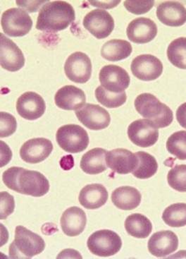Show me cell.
Here are the masks:
<instances>
[{"label": "cell", "instance_id": "1f68e13d", "mask_svg": "<svg viewBox=\"0 0 186 259\" xmlns=\"http://www.w3.org/2000/svg\"><path fill=\"white\" fill-rule=\"evenodd\" d=\"M166 148L179 160H186V131L175 132L166 142Z\"/></svg>", "mask_w": 186, "mask_h": 259}, {"label": "cell", "instance_id": "d6a6232c", "mask_svg": "<svg viewBox=\"0 0 186 259\" xmlns=\"http://www.w3.org/2000/svg\"><path fill=\"white\" fill-rule=\"evenodd\" d=\"M168 183L171 188L180 192H186V165H176L170 169Z\"/></svg>", "mask_w": 186, "mask_h": 259}, {"label": "cell", "instance_id": "603a6c76", "mask_svg": "<svg viewBox=\"0 0 186 259\" xmlns=\"http://www.w3.org/2000/svg\"><path fill=\"white\" fill-rule=\"evenodd\" d=\"M108 192L103 185L92 184L81 189L78 200L84 208L95 210L105 205L108 200Z\"/></svg>", "mask_w": 186, "mask_h": 259}, {"label": "cell", "instance_id": "5bb4252c", "mask_svg": "<svg viewBox=\"0 0 186 259\" xmlns=\"http://www.w3.org/2000/svg\"><path fill=\"white\" fill-rule=\"evenodd\" d=\"M0 60L3 69L9 71L20 70L25 64V58L20 48L13 41L5 36L0 35Z\"/></svg>", "mask_w": 186, "mask_h": 259}, {"label": "cell", "instance_id": "ab89813d", "mask_svg": "<svg viewBox=\"0 0 186 259\" xmlns=\"http://www.w3.org/2000/svg\"><path fill=\"white\" fill-rule=\"evenodd\" d=\"M92 6L99 7V8L103 9H112L117 6L119 4L121 3V1H96L89 2Z\"/></svg>", "mask_w": 186, "mask_h": 259}, {"label": "cell", "instance_id": "7a4b0ae2", "mask_svg": "<svg viewBox=\"0 0 186 259\" xmlns=\"http://www.w3.org/2000/svg\"><path fill=\"white\" fill-rule=\"evenodd\" d=\"M76 18L73 7L65 1L46 3L40 9L36 28L42 31L58 32L65 30Z\"/></svg>", "mask_w": 186, "mask_h": 259}, {"label": "cell", "instance_id": "3957f363", "mask_svg": "<svg viewBox=\"0 0 186 259\" xmlns=\"http://www.w3.org/2000/svg\"><path fill=\"white\" fill-rule=\"evenodd\" d=\"M135 107L140 115L151 121L157 128L167 127L172 123V110L153 94L139 95L135 99Z\"/></svg>", "mask_w": 186, "mask_h": 259}, {"label": "cell", "instance_id": "8d00e7d4", "mask_svg": "<svg viewBox=\"0 0 186 259\" xmlns=\"http://www.w3.org/2000/svg\"><path fill=\"white\" fill-rule=\"evenodd\" d=\"M49 3V1H17L16 3L18 6L26 9L28 12H35L38 10L39 7L43 6L44 4Z\"/></svg>", "mask_w": 186, "mask_h": 259}, {"label": "cell", "instance_id": "f546056e", "mask_svg": "<svg viewBox=\"0 0 186 259\" xmlns=\"http://www.w3.org/2000/svg\"><path fill=\"white\" fill-rule=\"evenodd\" d=\"M167 57L175 67L186 69V37H178L170 44L167 49Z\"/></svg>", "mask_w": 186, "mask_h": 259}, {"label": "cell", "instance_id": "9c48e42d", "mask_svg": "<svg viewBox=\"0 0 186 259\" xmlns=\"http://www.w3.org/2000/svg\"><path fill=\"white\" fill-rule=\"evenodd\" d=\"M130 142L139 147L148 148L156 144L159 139L158 128L148 119L133 121L128 128Z\"/></svg>", "mask_w": 186, "mask_h": 259}, {"label": "cell", "instance_id": "7402d4cb", "mask_svg": "<svg viewBox=\"0 0 186 259\" xmlns=\"http://www.w3.org/2000/svg\"><path fill=\"white\" fill-rule=\"evenodd\" d=\"M85 212L77 206L71 207L64 212L61 218V226L63 232L69 237L80 235L86 226Z\"/></svg>", "mask_w": 186, "mask_h": 259}, {"label": "cell", "instance_id": "4dcf8cb0", "mask_svg": "<svg viewBox=\"0 0 186 259\" xmlns=\"http://www.w3.org/2000/svg\"><path fill=\"white\" fill-rule=\"evenodd\" d=\"M96 97L98 101L108 108H116L121 106L126 102V92L114 94L104 89L102 85L97 88Z\"/></svg>", "mask_w": 186, "mask_h": 259}, {"label": "cell", "instance_id": "4fadbf2b", "mask_svg": "<svg viewBox=\"0 0 186 259\" xmlns=\"http://www.w3.org/2000/svg\"><path fill=\"white\" fill-rule=\"evenodd\" d=\"M131 71L141 81H154L162 74L163 64L152 55H141L132 61Z\"/></svg>", "mask_w": 186, "mask_h": 259}, {"label": "cell", "instance_id": "cb8c5ba5", "mask_svg": "<svg viewBox=\"0 0 186 259\" xmlns=\"http://www.w3.org/2000/svg\"><path fill=\"white\" fill-rule=\"evenodd\" d=\"M106 150L96 148L87 151L80 160V168L88 175H98L107 168Z\"/></svg>", "mask_w": 186, "mask_h": 259}, {"label": "cell", "instance_id": "2e32d148", "mask_svg": "<svg viewBox=\"0 0 186 259\" xmlns=\"http://www.w3.org/2000/svg\"><path fill=\"white\" fill-rule=\"evenodd\" d=\"M46 104L43 98L35 92L25 93L17 102V111L27 120H36L44 115Z\"/></svg>", "mask_w": 186, "mask_h": 259}, {"label": "cell", "instance_id": "ac0fdd59", "mask_svg": "<svg viewBox=\"0 0 186 259\" xmlns=\"http://www.w3.org/2000/svg\"><path fill=\"white\" fill-rule=\"evenodd\" d=\"M126 33L128 39L135 44H148L157 36V26L148 18H137L128 24Z\"/></svg>", "mask_w": 186, "mask_h": 259}, {"label": "cell", "instance_id": "e0dca14e", "mask_svg": "<svg viewBox=\"0 0 186 259\" xmlns=\"http://www.w3.org/2000/svg\"><path fill=\"white\" fill-rule=\"evenodd\" d=\"M106 162L107 166L114 172L127 175L136 169L138 159L136 155L128 150L116 148L107 152Z\"/></svg>", "mask_w": 186, "mask_h": 259}, {"label": "cell", "instance_id": "836d02e7", "mask_svg": "<svg viewBox=\"0 0 186 259\" xmlns=\"http://www.w3.org/2000/svg\"><path fill=\"white\" fill-rule=\"evenodd\" d=\"M0 118H1L0 137L2 138L10 137L17 130V123L15 117L7 112H1Z\"/></svg>", "mask_w": 186, "mask_h": 259}, {"label": "cell", "instance_id": "83f0119b", "mask_svg": "<svg viewBox=\"0 0 186 259\" xmlns=\"http://www.w3.org/2000/svg\"><path fill=\"white\" fill-rule=\"evenodd\" d=\"M135 155L138 159V163L136 169L132 172L134 177L146 180L156 174L158 169V164L155 157L144 151L137 152Z\"/></svg>", "mask_w": 186, "mask_h": 259}, {"label": "cell", "instance_id": "44dd1931", "mask_svg": "<svg viewBox=\"0 0 186 259\" xmlns=\"http://www.w3.org/2000/svg\"><path fill=\"white\" fill-rule=\"evenodd\" d=\"M157 17L166 26L178 27L186 23V9L178 2H164L157 7Z\"/></svg>", "mask_w": 186, "mask_h": 259}, {"label": "cell", "instance_id": "7c38bea8", "mask_svg": "<svg viewBox=\"0 0 186 259\" xmlns=\"http://www.w3.org/2000/svg\"><path fill=\"white\" fill-rule=\"evenodd\" d=\"M76 115L85 127L95 131L106 128L110 124V113L98 105L87 103L76 110Z\"/></svg>", "mask_w": 186, "mask_h": 259}, {"label": "cell", "instance_id": "4316f807", "mask_svg": "<svg viewBox=\"0 0 186 259\" xmlns=\"http://www.w3.org/2000/svg\"><path fill=\"white\" fill-rule=\"evenodd\" d=\"M125 228L128 235L135 238L145 239L150 235L153 225L146 216L141 213H133L125 221Z\"/></svg>", "mask_w": 186, "mask_h": 259}, {"label": "cell", "instance_id": "484cf974", "mask_svg": "<svg viewBox=\"0 0 186 259\" xmlns=\"http://www.w3.org/2000/svg\"><path fill=\"white\" fill-rule=\"evenodd\" d=\"M132 51L133 48L129 42L114 39L104 45L101 50V55L105 60L111 62H117L128 58Z\"/></svg>", "mask_w": 186, "mask_h": 259}, {"label": "cell", "instance_id": "d4e9b609", "mask_svg": "<svg viewBox=\"0 0 186 259\" xmlns=\"http://www.w3.org/2000/svg\"><path fill=\"white\" fill-rule=\"evenodd\" d=\"M141 193L134 187H121L112 192V201L115 206L121 210H131L141 204Z\"/></svg>", "mask_w": 186, "mask_h": 259}, {"label": "cell", "instance_id": "30bf717a", "mask_svg": "<svg viewBox=\"0 0 186 259\" xmlns=\"http://www.w3.org/2000/svg\"><path fill=\"white\" fill-rule=\"evenodd\" d=\"M99 78L102 87L114 94L124 92L130 85L128 72L119 66L106 65L100 71Z\"/></svg>", "mask_w": 186, "mask_h": 259}, {"label": "cell", "instance_id": "74e56055", "mask_svg": "<svg viewBox=\"0 0 186 259\" xmlns=\"http://www.w3.org/2000/svg\"><path fill=\"white\" fill-rule=\"evenodd\" d=\"M176 119L180 126L186 128V103L180 105L177 110Z\"/></svg>", "mask_w": 186, "mask_h": 259}, {"label": "cell", "instance_id": "52a82bcc", "mask_svg": "<svg viewBox=\"0 0 186 259\" xmlns=\"http://www.w3.org/2000/svg\"><path fill=\"white\" fill-rule=\"evenodd\" d=\"M1 24L4 33L9 36L22 37L31 30L33 21L26 11L11 8L3 14Z\"/></svg>", "mask_w": 186, "mask_h": 259}, {"label": "cell", "instance_id": "f35d334b", "mask_svg": "<svg viewBox=\"0 0 186 259\" xmlns=\"http://www.w3.org/2000/svg\"><path fill=\"white\" fill-rule=\"evenodd\" d=\"M61 167L65 171H69L74 166V159L71 155H65L62 157L60 162Z\"/></svg>", "mask_w": 186, "mask_h": 259}, {"label": "cell", "instance_id": "ffe728a7", "mask_svg": "<svg viewBox=\"0 0 186 259\" xmlns=\"http://www.w3.org/2000/svg\"><path fill=\"white\" fill-rule=\"evenodd\" d=\"M55 104L65 110H78L85 105V93L74 85H65L59 89L55 96Z\"/></svg>", "mask_w": 186, "mask_h": 259}, {"label": "cell", "instance_id": "5b68a950", "mask_svg": "<svg viewBox=\"0 0 186 259\" xmlns=\"http://www.w3.org/2000/svg\"><path fill=\"white\" fill-rule=\"evenodd\" d=\"M57 142L64 151L78 153L85 151L89 145V136L83 127L76 124H67L57 130Z\"/></svg>", "mask_w": 186, "mask_h": 259}, {"label": "cell", "instance_id": "d6986e66", "mask_svg": "<svg viewBox=\"0 0 186 259\" xmlns=\"http://www.w3.org/2000/svg\"><path fill=\"white\" fill-rule=\"evenodd\" d=\"M178 239L174 232L166 230L154 234L148 242L150 253L156 257H165L176 251Z\"/></svg>", "mask_w": 186, "mask_h": 259}, {"label": "cell", "instance_id": "e575fe53", "mask_svg": "<svg viewBox=\"0 0 186 259\" xmlns=\"http://www.w3.org/2000/svg\"><path fill=\"white\" fill-rule=\"evenodd\" d=\"M155 1H125L124 6L130 13L141 15L151 10Z\"/></svg>", "mask_w": 186, "mask_h": 259}, {"label": "cell", "instance_id": "6da1fadb", "mask_svg": "<svg viewBox=\"0 0 186 259\" xmlns=\"http://www.w3.org/2000/svg\"><path fill=\"white\" fill-rule=\"evenodd\" d=\"M3 180L9 189L34 197L43 196L50 190L49 181L42 173L22 167L7 169L3 173Z\"/></svg>", "mask_w": 186, "mask_h": 259}, {"label": "cell", "instance_id": "8992f818", "mask_svg": "<svg viewBox=\"0 0 186 259\" xmlns=\"http://www.w3.org/2000/svg\"><path fill=\"white\" fill-rule=\"evenodd\" d=\"M87 245L92 254L108 257L119 252L122 246V241L115 232L102 230L94 232L87 239Z\"/></svg>", "mask_w": 186, "mask_h": 259}, {"label": "cell", "instance_id": "8fae6325", "mask_svg": "<svg viewBox=\"0 0 186 259\" xmlns=\"http://www.w3.org/2000/svg\"><path fill=\"white\" fill-rule=\"evenodd\" d=\"M83 24L85 29L98 39L106 38L114 28L113 17L103 10L91 11L84 17Z\"/></svg>", "mask_w": 186, "mask_h": 259}, {"label": "cell", "instance_id": "ba28073f", "mask_svg": "<svg viewBox=\"0 0 186 259\" xmlns=\"http://www.w3.org/2000/svg\"><path fill=\"white\" fill-rule=\"evenodd\" d=\"M64 71L71 81L85 83L91 77L92 62L86 54L81 52H76L67 58L64 65Z\"/></svg>", "mask_w": 186, "mask_h": 259}, {"label": "cell", "instance_id": "277c9868", "mask_svg": "<svg viewBox=\"0 0 186 259\" xmlns=\"http://www.w3.org/2000/svg\"><path fill=\"white\" fill-rule=\"evenodd\" d=\"M45 248V242L40 235L23 226L16 228L15 238L10 246L11 258H31L40 254Z\"/></svg>", "mask_w": 186, "mask_h": 259}, {"label": "cell", "instance_id": "f1b7e54d", "mask_svg": "<svg viewBox=\"0 0 186 259\" xmlns=\"http://www.w3.org/2000/svg\"><path fill=\"white\" fill-rule=\"evenodd\" d=\"M162 219L172 228L186 226V203H174L167 207L163 212Z\"/></svg>", "mask_w": 186, "mask_h": 259}, {"label": "cell", "instance_id": "d590c367", "mask_svg": "<svg viewBox=\"0 0 186 259\" xmlns=\"http://www.w3.org/2000/svg\"><path fill=\"white\" fill-rule=\"evenodd\" d=\"M15 203L13 196L6 192H1V220L6 219L14 212Z\"/></svg>", "mask_w": 186, "mask_h": 259}, {"label": "cell", "instance_id": "9a60e30c", "mask_svg": "<svg viewBox=\"0 0 186 259\" xmlns=\"http://www.w3.org/2000/svg\"><path fill=\"white\" fill-rule=\"evenodd\" d=\"M53 151L51 141L45 138L30 139L23 144L20 149V156L23 161L37 164L44 161Z\"/></svg>", "mask_w": 186, "mask_h": 259}]
</instances>
